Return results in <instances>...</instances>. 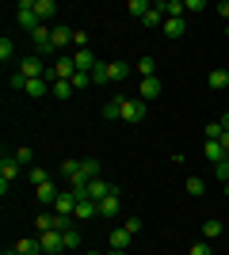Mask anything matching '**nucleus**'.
I'll return each mask as SVG.
<instances>
[{"label": "nucleus", "instance_id": "obj_1", "mask_svg": "<svg viewBox=\"0 0 229 255\" xmlns=\"http://www.w3.org/2000/svg\"><path fill=\"white\" fill-rule=\"evenodd\" d=\"M19 73L27 76V80H42V76H46V65H42V57H38V53H27V57L19 61Z\"/></svg>", "mask_w": 229, "mask_h": 255}, {"label": "nucleus", "instance_id": "obj_2", "mask_svg": "<svg viewBox=\"0 0 229 255\" xmlns=\"http://www.w3.org/2000/svg\"><path fill=\"white\" fill-rule=\"evenodd\" d=\"M145 111H149V107H145V99H130V96H122V118H126V122H142Z\"/></svg>", "mask_w": 229, "mask_h": 255}, {"label": "nucleus", "instance_id": "obj_3", "mask_svg": "<svg viewBox=\"0 0 229 255\" xmlns=\"http://www.w3.org/2000/svg\"><path fill=\"white\" fill-rule=\"evenodd\" d=\"M19 175V160L15 156H4L0 160V194H8V183Z\"/></svg>", "mask_w": 229, "mask_h": 255}, {"label": "nucleus", "instance_id": "obj_4", "mask_svg": "<svg viewBox=\"0 0 229 255\" xmlns=\"http://www.w3.org/2000/svg\"><path fill=\"white\" fill-rule=\"evenodd\" d=\"M76 202H80V198H76L73 191L57 194V202H54V213H57V217H73V213H76Z\"/></svg>", "mask_w": 229, "mask_h": 255}, {"label": "nucleus", "instance_id": "obj_5", "mask_svg": "<svg viewBox=\"0 0 229 255\" xmlns=\"http://www.w3.org/2000/svg\"><path fill=\"white\" fill-rule=\"evenodd\" d=\"M107 194H115V187H111L107 179H92V183H88V191H84V198H92V202H103Z\"/></svg>", "mask_w": 229, "mask_h": 255}, {"label": "nucleus", "instance_id": "obj_6", "mask_svg": "<svg viewBox=\"0 0 229 255\" xmlns=\"http://www.w3.org/2000/svg\"><path fill=\"white\" fill-rule=\"evenodd\" d=\"M138 99H145V103H149V99H161V76L142 80V84H138Z\"/></svg>", "mask_w": 229, "mask_h": 255}, {"label": "nucleus", "instance_id": "obj_7", "mask_svg": "<svg viewBox=\"0 0 229 255\" xmlns=\"http://www.w3.org/2000/svg\"><path fill=\"white\" fill-rule=\"evenodd\" d=\"M92 217H99V202H92V198H80V202H76L73 221H92Z\"/></svg>", "mask_w": 229, "mask_h": 255}, {"label": "nucleus", "instance_id": "obj_8", "mask_svg": "<svg viewBox=\"0 0 229 255\" xmlns=\"http://www.w3.org/2000/svg\"><path fill=\"white\" fill-rule=\"evenodd\" d=\"M38 244H42V255H50V252H65V244H61V233H38Z\"/></svg>", "mask_w": 229, "mask_h": 255}, {"label": "nucleus", "instance_id": "obj_9", "mask_svg": "<svg viewBox=\"0 0 229 255\" xmlns=\"http://www.w3.org/2000/svg\"><path fill=\"white\" fill-rule=\"evenodd\" d=\"M73 61H76V73H92V69L99 65V57H92V50H76Z\"/></svg>", "mask_w": 229, "mask_h": 255}, {"label": "nucleus", "instance_id": "obj_10", "mask_svg": "<svg viewBox=\"0 0 229 255\" xmlns=\"http://www.w3.org/2000/svg\"><path fill=\"white\" fill-rule=\"evenodd\" d=\"M119 210H122V202H119V191H115V194H107V198L99 202V217H119Z\"/></svg>", "mask_w": 229, "mask_h": 255}, {"label": "nucleus", "instance_id": "obj_11", "mask_svg": "<svg viewBox=\"0 0 229 255\" xmlns=\"http://www.w3.org/2000/svg\"><path fill=\"white\" fill-rule=\"evenodd\" d=\"M203 156H207L210 164H222V160H226V149H222V141H203Z\"/></svg>", "mask_w": 229, "mask_h": 255}, {"label": "nucleus", "instance_id": "obj_12", "mask_svg": "<svg viewBox=\"0 0 229 255\" xmlns=\"http://www.w3.org/2000/svg\"><path fill=\"white\" fill-rule=\"evenodd\" d=\"M111 252H126V248H130V233H126V229H111Z\"/></svg>", "mask_w": 229, "mask_h": 255}, {"label": "nucleus", "instance_id": "obj_13", "mask_svg": "<svg viewBox=\"0 0 229 255\" xmlns=\"http://www.w3.org/2000/svg\"><path fill=\"white\" fill-rule=\"evenodd\" d=\"M19 255H42V244H38V236H23L19 244H15Z\"/></svg>", "mask_w": 229, "mask_h": 255}, {"label": "nucleus", "instance_id": "obj_14", "mask_svg": "<svg viewBox=\"0 0 229 255\" xmlns=\"http://www.w3.org/2000/svg\"><path fill=\"white\" fill-rule=\"evenodd\" d=\"M23 92H27L31 99H42L46 92H50V80H46V76H42V80H27V88H23Z\"/></svg>", "mask_w": 229, "mask_h": 255}, {"label": "nucleus", "instance_id": "obj_15", "mask_svg": "<svg viewBox=\"0 0 229 255\" xmlns=\"http://www.w3.org/2000/svg\"><path fill=\"white\" fill-rule=\"evenodd\" d=\"M161 31L168 34V38H184V34H187V23H184V19H164Z\"/></svg>", "mask_w": 229, "mask_h": 255}, {"label": "nucleus", "instance_id": "obj_16", "mask_svg": "<svg viewBox=\"0 0 229 255\" xmlns=\"http://www.w3.org/2000/svg\"><path fill=\"white\" fill-rule=\"evenodd\" d=\"M134 73L142 76V80H149V76H157V61H153V57H138V65H134Z\"/></svg>", "mask_w": 229, "mask_h": 255}, {"label": "nucleus", "instance_id": "obj_17", "mask_svg": "<svg viewBox=\"0 0 229 255\" xmlns=\"http://www.w3.org/2000/svg\"><path fill=\"white\" fill-rule=\"evenodd\" d=\"M126 76H130L126 61H107V80H126Z\"/></svg>", "mask_w": 229, "mask_h": 255}, {"label": "nucleus", "instance_id": "obj_18", "mask_svg": "<svg viewBox=\"0 0 229 255\" xmlns=\"http://www.w3.org/2000/svg\"><path fill=\"white\" fill-rule=\"evenodd\" d=\"M34 15H38V19H54L57 4H54V0H34Z\"/></svg>", "mask_w": 229, "mask_h": 255}, {"label": "nucleus", "instance_id": "obj_19", "mask_svg": "<svg viewBox=\"0 0 229 255\" xmlns=\"http://www.w3.org/2000/svg\"><path fill=\"white\" fill-rule=\"evenodd\" d=\"M103 118H107V122L122 118V96H115V99H107V103H103Z\"/></svg>", "mask_w": 229, "mask_h": 255}, {"label": "nucleus", "instance_id": "obj_20", "mask_svg": "<svg viewBox=\"0 0 229 255\" xmlns=\"http://www.w3.org/2000/svg\"><path fill=\"white\" fill-rule=\"evenodd\" d=\"M80 175H84V179H99V160L84 156V160H80Z\"/></svg>", "mask_w": 229, "mask_h": 255}, {"label": "nucleus", "instance_id": "obj_21", "mask_svg": "<svg viewBox=\"0 0 229 255\" xmlns=\"http://www.w3.org/2000/svg\"><path fill=\"white\" fill-rule=\"evenodd\" d=\"M207 84L214 88V92H222V88H229V73H226V69H214V73L207 76Z\"/></svg>", "mask_w": 229, "mask_h": 255}, {"label": "nucleus", "instance_id": "obj_22", "mask_svg": "<svg viewBox=\"0 0 229 255\" xmlns=\"http://www.w3.org/2000/svg\"><path fill=\"white\" fill-rule=\"evenodd\" d=\"M73 92H76V88H73V80H57V84L50 88V96H54V99H69Z\"/></svg>", "mask_w": 229, "mask_h": 255}, {"label": "nucleus", "instance_id": "obj_23", "mask_svg": "<svg viewBox=\"0 0 229 255\" xmlns=\"http://www.w3.org/2000/svg\"><path fill=\"white\" fill-rule=\"evenodd\" d=\"M126 8H130V15H138V19H145V15H149V11H153V4H149V0H130Z\"/></svg>", "mask_w": 229, "mask_h": 255}, {"label": "nucleus", "instance_id": "obj_24", "mask_svg": "<svg viewBox=\"0 0 229 255\" xmlns=\"http://www.w3.org/2000/svg\"><path fill=\"white\" fill-rule=\"evenodd\" d=\"M69 42H73V34H69V27H54V50H65Z\"/></svg>", "mask_w": 229, "mask_h": 255}, {"label": "nucleus", "instance_id": "obj_25", "mask_svg": "<svg viewBox=\"0 0 229 255\" xmlns=\"http://www.w3.org/2000/svg\"><path fill=\"white\" fill-rule=\"evenodd\" d=\"M61 244H65V252H76V248H80V233H76V229H65V233H61Z\"/></svg>", "mask_w": 229, "mask_h": 255}, {"label": "nucleus", "instance_id": "obj_26", "mask_svg": "<svg viewBox=\"0 0 229 255\" xmlns=\"http://www.w3.org/2000/svg\"><path fill=\"white\" fill-rule=\"evenodd\" d=\"M76 175H80V160H65V164H61V179L73 183Z\"/></svg>", "mask_w": 229, "mask_h": 255}, {"label": "nucleus", "instance_id": "obj_27", "mask_svg": "<svg viewBox=\"0 0 229 255\" xmlns=\"http://www.w3.org/2000/svg\"><path fill=\"white\" fill-rule=\"evenodd\" d=\"M27 179H31L34 187H42V183H50V171H46V168H38V164H34V168L27 171Z\"/></svg>", "mask_w": 229, "mask_h": 255}, {"label": "nucleus", "instance_id": "obj_28", "mask_svg": "<svg viewBox=\"0 0 229 255\" xmlns=\"http://www.w3.org/2000/svg\"><path fill=\"white\" fill-rule=\"evenodd\" d=\"M34 225H38V233H57V229H54V213H38Z\"/></svg>", "mask_w": 229, "mask_h": 255}, {"label": "nucleus", "instance_id": "obj_29", "mask_svg": "<svg viewBox=\"0 0 229 255\" xmlns=\"http://www.w3.org/2000/svg\"><path fill=\"white\" fill-rule=\"evenodd\" d=\"M92 80H96L99 88H103V84H111V80H107V61H99L96 69H92Z\"/></svg>", "mask_w": 229, "mask_h": 255}, {"label": "nucleus", "instance_id": "obj_30", "mask_svg": "<svg viewBox=\"0 0 229 255\" xmlns=\"http://www.w3.org/2000/svg\"><path fill=\"white\" fill-rule=\"evenodd\" d=\"M92 84H96V80H92V73H76V76H73V88H76V92H84V88H92Z\"/></svg>", "mask_w": 229, "mask_h": 255}, {"label": "nucleus", "instance_id": "obj_31", "mask_svg": "<svg viewBox=\"0 0 229 255\" xmlns=\"http://www.w3.org/2000/svg\"><path fill=\"white\" fill-rule=\"evenodd\" d=\"M222 133H226V129H222V122H210V126L203 129V137H207V141H222Z\"/></svg>", "mask_w": 229, "mask_h": 255}, {"label": "nucleus", "instance_id": "obj_32", "mask_svg": "<svg viewBox=\"0 0 229 255\" xmlns=\"http://www.w3.org/2000/svg\"><path fill=\"white\" fill-rule=\"evenodd\" d=\"M11 57H15V42L0 38V61H11Z\"/></svg>", "mask_w": 229, "mask_h": 255}, {"label": "nucleus", "instance_id": "obj_33", "mask_svg": "<svg viewBox=\"0 0 229 255\" xmlns=\"http://www.w3.org/2000/svg\"><path fill=\"white\" fill-rule=\"evenodd\" d=\"M187 194H207V183L199 179V175H191L187 179Z\"/></svg>", "mask_w": 229, "mask_h": 255}, {"label": "nucleus", "instance_id": "obj_34", "mask_svg": "<svg viewBox=\"0 0 229 255\" xmlns=\"http://www.w3.org/2000/svg\"><path fill=\"white\" fill-rule=\"evenodd\" d=\"M218 233H222V221H207L203 225V240H214Z\"/></svg>", "mask_w": 229, "mask_h": 255}, {"label": "nucleus", "instance_id": "obj_35", "mask_svg": "<svg viewBox=\"0 0 229 255\" xmlns=\"http://www.w3.org/2000/svg\"><path fill=\"white\" fill-rule=\"evenodd\" d=\"M214 175H218V183H222V187L229 183V164H226V160H222V164H214Z\"/></svg>", "mask_w": 229, "mask_h": 255}, {"label": "nucleus", "instance_id": "obj_36", "mask_svg": "<svg viewBox=\"0 0 229 255\" xmlns=\"http://www.w3.org/2000/svg\"><path fill=\"white\" fill-rule=\"evenodd\" d=\"M15 160H19V164H31V160H34V152L27 149V145H19V149H15Z\"/></svg>", "mask_w": 229, "mask_h": 255}, {"label": "nucleus", "instance_id": "obj_37", "mask_svg": "<svg viewBox=\"0 0 229 255\" xmlns=\"http://www.w3.org/2000/svg\"><path fill=\"white\" fill-rule=\"evenodd\" d=\"M73 46L76 50H88V31H73Z\"/></svg>", "mask_w": 229, "mask_h": 255}, {"label": "nucleus", "instance_id": "obj_38", "mask_svg": "<svg viewBox=\"0 0 229 255\" xmlns=\"http://www.w3.org/2000/svg\"><path fill=\"white\" fill-rule=\"evenodd\" d=\"M122 229H126V233H130V236H138V233H142V217H130V221L122 225Z\"/></svg>", "mask_w": 229, "mask_h": 255}, {"label": "nucleus", "instance_id": "obj_39", "mask_svg": "<svg viewBox=\"0 0 229 255\" xmlns=\"http://www.w3.org/2000/svg\"><path fill=\"white\" fill-rule=\"evenodd\" d=\"M191 255H214V252H210L207 240H199V244H191Z\"/></svg>", "mask_w": 229, "mask_h": 255}, {"label": "nucleus", "instance_id": "obj_40", "mask_svg": "<svg viewBox=\"0 0 229 255\" xmlns=\"http://www.w3.org/2000/svg\"><path fill=\"white\" fill-rule=\"evenodd\" d=\"M184 8L187 11H203V8H207V0H184Z\"/></svg>", "mask_w": 229, "mask_h": 255}, {"label": "nucleus", "instance_id": "obj_41", "mask_svg": "<svg viewBox=\"0 0 229 255\" xmlns=\"http://www.w3.org/2000/svg\"><path fill=\"white\" fill-rule=\"evenodd\" d=\"M218 11H222V19L229 23V0H222V4H218Z\"/></svg>", "mask_w": 229, "mask_h": 255}, {"label": "nucleus", "instance_id": "obj_42", "mask_svg": "<svg viewBox=\"0 0 229 255\" xmlns=\"http://www.w3.org/2000/svg\"><path fill=\"white\" fill-rule=\"evenodd\" d=\"M222 149L229 152V129H226V133H222Z\"/></svg>", "mask_w": 229, "mask_h": 255}, {"label": "nucleus", "instance_id": "obj_43", "mask_svg": "<svg viewBox=\"0 0 229 255\" xmlns=\"http://www.w3.org/2000/svg\"><path fill=\"white\" fill-rule=\"evenodd\" d=\"M222 129H229V111H226V115H222Z\"/></svg>", "mask_w": 229, "mask_h": 255}, {"label": "nucleus", "instance_id": "obj_44", "mask_svg": "<svg viewBox=\"0 0 229 255\" xmlns=\"http://www.w3.org/2000/svg\"><path fill=\"white\" fill-rule=\"evenodd\" d=\"M0 255H19V252H15V248H4V252H0Z\"/></svg>", "mask_w": 229, "mask_h": 255}, {"label": "nucleus", "instance_id": "obj_45", "mask_svg": "<svg viewBox=\"0 0 229 255\" xmlns=\"http://www.w3.org/2000/svg\"><path fill=\"white\" fill-rule=\"evenodd\" d=\"M107 255H130V252H107Z\"/></svg>", "mask_w": 229, "mask_h": 255}, {"label": "nucleus", "instance_id": "obj_46", "mask_svg": "<svg viewBox=\"0 0 229 255\" xmlns=\"http://www.w3.org/2000/svg\"><path fill=\"white\" fill-rule=\"evenodd\" d=\"M226 38H229V23H226Z\"/></svg>", "mask_w": 229, "mask_h": 255}, {"label": "nucleus", "instance_id": "obj_47", "mask_svg": "<svg viewBox=\"0 0 229 255\" xmlns=\"http://www.w3.org/2000/svg\"><path fill=\"white\" fill-rule=\"evenodd\" d=\"M226 164H229V152H226Z\"/></svg>", "mask_w": 229, "mask_h": 255}, {"label": "nucleus", "instance_id": "obj_48", "mask_svg": "<svg viewBox=\"0 0 229 255\" xmlns=\"http://www.w3.org/2000/svg\"><path fill=\"white\" fill-rule=\"evenodd\" d=\"M50 255H61V252H50Z\"/></svg>", "mask_w": 229, "mask_h": 255}, {"label": "nucleus", "instance_id": "obj_49", "mask_svg": "<svg viewBox=\"0 0 229 255\" xmlns=\"http://www.w3.org/2000/svg\"><path fill=\"white\" fill-rule=\"evenodd\" d=\"M226 73H229V65H226Z\"/></svg>", "mask_w": 229, "mask_h": 255}, {"label": "nucleus", "instance_id": "obj_50", "mask_svg": "<svg viewBox=\"0 0 229 255\" xmlns=\"http://www.w3.org/2000/svg\"><path fill=\"white\" fill-rule=\"evenodd\" d=\"M92 255H99V252H92Z\"/></svg>", "mask_w": 229, "mask_h": 255}]
</instances>
